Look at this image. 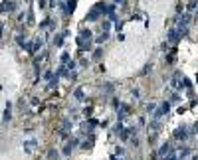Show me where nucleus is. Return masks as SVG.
Returning <instances> with one entry per match:
<instances>
[{
    "instance_id": "nucleus-1",
    "label": "nucleus",
    "mask_w": 198,
    "mask_h": 160,
    "mask_svg": "<svg viewBox=\"0 0 198 160\" xmlns=\"http://www.w3.org/2000/svg\"><path fill=\"white\" fill-rule=\"evenodd\" d=\"M168 109H170V103H163L161 107L155 111V115H153V121H159V119H163V117L168 113Z\"/></svg>"
},
{
    "instance_id": "nucleus-2",
    "label": "nucleus",
    "mask_w": 198,
    "mask_h": 160,
    "mask_svg": "<svg viewBox=\"0 0 198 160\" xmlns=\"http://www.w3.org/2000/svg\"><path fill=\"white\" fill-rule=\"evenodd\" d=\"M99 16H101V12H99V8H97V6H95V8H93V10H89V12H87V16H85V20H89V22H95V20H97V18H99Z\"/></svg>"
},
{
    "instance_id": "nucleus-3",
    "label": "nucleus",
    "mask_w": 198,
    "mask_h": 160,
    "mask_svg": "<svg viewBox=\"0 0 198 160\" xmlns=\"http://www.w3.org/2000/svg\"><path fill=\"white\" fill-rule=\"evenodd\" d=\"M180 38H182V36H180L178 30H170V32H168V42H172V44H176Z\"/></svg>"
},
{
    "instance_id": "nucleus-4",
    "label": "nucleus",
    "mask_w": 198,
    "mask_h": 160,
    "mask_svg": "<svg viewBox=\"0 0 198 160\" xmlns=\"http://www.w3.org/2000/svg\"><path fill=\"white\" fill-rule=\"evenodd\" d=\"M75 144H77V138H71V140L65 144V148H64V154H65V156H69V154H71V148H73Z\"/></svg>"
},
{
    "instance_id": "nucleus-5",
    "label": "nucleus",
    "mask_w": 198,
    "mask_h": 160,
    "mask_svg": "<svg viewBox=\"0 0 198 160\" xmlns=\"http://www.w3.org/2000/svg\"><path fill=\"white\" fill-rule=\"evenodd\" d=\"M174 136H176V138H178V140H180V138H182V140H184V138H186V136H188V133H186V129H184V127H180V129H176V130H174Z\"/></svg>"
},
{
    "instance_id": "nucleus-6",
    "label": "nucleus",
    "mask_w": 198,
    "mask_h": 160,
    "mask_svg": "<svg viewBox=\"0 0 198 160\" xmlns=\"http://www.w3.org/2000/svg\"><path fill=\"white\" fill-rule=\"evenodd\" d=\"M67 6H65V12H67V14H71V12H73L75 10V4H77V0H67Z\"/></svg>"
},
{
    "instance_id": "nucleus-7",
    "label": "nucleus",
    "mask_w": 198,
    "mask_h": 160,
    "mask_svg": "<svg viewBox=\"0 0 198 160\" xmlns=\"http://www.w3.org/2000/svg\"><path fill=\"white\" fill-rule=\"evenodd\" d=\"M172 85H174V87H182V85H180V71H176V73H174V77H172Z\"/></svg>"
},
{
    "instance_id": "nucleus-8",
    "label": "nucleus",
    "mask_w": 198,
    "mask_h": 160,
    "mask_svg": "<svg viewBox=\"0 0 198 160\" xmlns=\"http://www.w3.org/2000/svg\"><path fill=\"white\" fill-rule=\"evenodd\" d=\"M170 148H172V146H168V144H163V148L159 150V154H161V156H165V154H168V152H170Z\"/></svg>"
},
{
    "instance_id": "nucleus-9",
    "label": "nucleus",
    "mask_w": 198,
    "mask_h": 160,
    "mask_svg": "<svg viewBox=\"0 0 198 160\" xmlns=\"http://www.w3.org/2000/svg\"><path fill=\"white\" fill-rule=\"evenodd\" d=\"M161 127L159 125V121H151V125H149V130H153V133H157V129Z\"/></svg>"
},
{
    "instance_id": "nucleus-10",
    "label": "nucleus",
    "mask_w": 198,
    "mask_h": 160,
    "mask_svg": "<svg viewBox=\"0 0 198 160\" xmlns=\"http://www.w3.org/2000/svg\"><path fill=\"white\" fill-rule=\"evenodd\" d=\"M107 38H109V34H107V32H101V36H99V38H97V40H95V42H97V44H103V42L107 40Z\"/></svg>"
},
{
    "instance_id": "nucleus-11",
    "label": "nucleus",
    "mask_w": 198,
    "mask_h": 160,
    "mask_svg": "<svg viewBox=\"0 0 198 160\" xmlns=\"http://www.w3.org/2000/svg\"><path fill=\"white\" fill-rule=\"evenodd\" d=\"M10 117H12L10 115V103H8L6 105V111H4V121H10Z\"/></svg>"
},
{
    "instance_id": "nucleus-12",
    "label": "nucleus",
    "mask_w": 198,
    "mask_h": 160,
    "mask_svg": "<svg viewBox=\"0 0 198 160\" xmlns=\"http://www.w3.org/2000/svg\"><path fill=\"white\" fill-rule=\"evenodd\" d=\"M73 97H75L77 101H83V89H77V91L73 93Z\"/></svg>"
},
{
    "instance_id": "nucleus-13",
    "label": "nucleus",
    "mask_w": 198,
    "mask_h": 160,
    "mask_svg": "<svg viewBox=\"0 0 198 160\" xmlns=\"http://www.w3.org/2000/svg\"><path fill=\"white\" fill-rule=\"evenodd\" d=\"M101 52H103L101 48H97V49H95V52H93V60H99V57H101Z\"/></svg>"
},
{
    "instance_id": "nucleus-14",
    "label": "nucleus",
    "mask_w": 198,
    "mask_h": 160,
    "mask_svg": "<svg viewBox=\"0 0 198 160\" xmlns=\"http://www.w3.org/2000/svg\"><path fill=\"white\" fill-rule=\"evenodd\" d=\"M196 0H190V2H188V10H194V8H196Z\"/></svg>"
},
{
    "instance_id": "nucleus-15",
    "label": "nucleus",
    "mask_w": 198,
    "mask_h": 160,
    "mask_svg": "<svg viewBox=\"0 0 198 160\" xmlns=\"http://www.w3.org/2000/svg\"><path fill=\"white\" fill-rule=\"evenodd\" d=\"M62 42H64V38H62V36H58L56 40H54V44H56V45H62Z\"/></svg>"
},
{
    "instance_id": "nucleus-16",
    "label": "nucleus",
    "mask_w": 198,
    "mask_h": 160,
    "mask_svg": "<svg viewBox=\"0 0 198 160\" xmlns=\"http://www.w3.org/2000/svg\"><path fill=\"white\" fill-rule=\"evenodd\" d=\"M69 127H71V123H69V121H64V130H69Z\"/></svg>"
},
{
    "instance_id": "nucleus-17",
    "label": "nucleus",
    "mask_w": 198,
    "mask_h": 160,
    "mask_svg": "<svg viewBox=\"0 0 198 160\" xmlns=\"http://www.w3.org/2000/svg\"><path fill=\"white\" fill-rule=\"evenodd\" d=\"M62 61H69V53H62Z\"/></svg>"
},
{
    "instance_id": "nucleus-18",
    "label": "nucleus",
    "mask_w": 198,
    "mask_h": 160,
    "mask_svg": "<svg viewBox=\"0 0 198 160\" xmlns=\"http://www.w3.org/2000/svg\"><path fill=\"white\" fill-rule=\"evenodd\" d=\"M170 101H172V103H178L180 97H178V95H172V99H170Z\"/></svg>"
},
{
    "instance_id": "nucleus-19",
    "label": "nucleus",
    "mask_w": 198,
    "mask_h": 160,
    "mask_svg": "<svg viewBox=\"0 0 198 160\" xmlns=\"http://www.w3.org/2000/svg\"><path fill=\"white\" fill-rule=\"evenodd\" d=\"M50 158H58V152H56V150H50Z\"/></svg>"
},
{
    "instance_id": "nucleus-20",
    "label": "nucleus",
    "mask_w": 198,
    "mask_h": 160,
    "mask_svg": "<svg viewBox=\"0 0 198 160\" xmlns=\"http://www.w3.org/2000/svg\"><path fill=\"white\" fill-rule=\"evenodd\" d=\"M113 2H125V0H113Z\"/></svg>"
}]
</instances>
